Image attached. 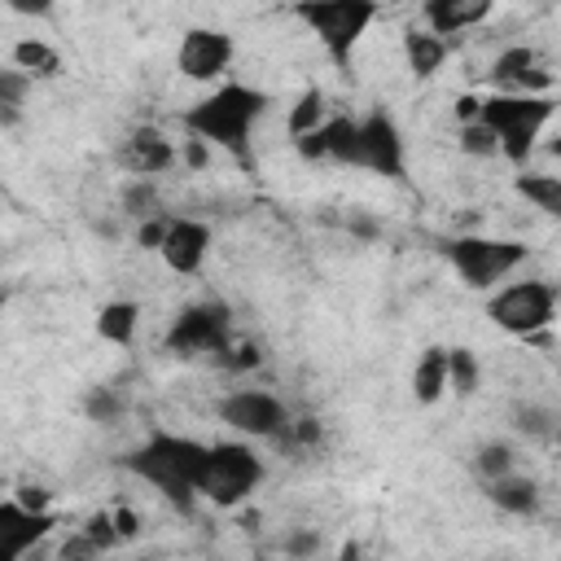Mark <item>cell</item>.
<instances>
[{
  "mask_svg": "<svg viewBox=\"0 0 561 561\" xmlns=\"http://www.w3.org/2000/svg\"><path fill=\"white\" fill-rule=\"evenodd\" d=\"M162 232H167V215H149V219H140V224H136V245L158 254V245H162Z\"/></svg>",
  "mask_w": 561,
  "mask_h": 561,
  "instance_id": "obj_34",
  "label": "cell"
},
{
  "mask_svg": "<svg viewBox=\"0 0 561 561\" xmlns=\"http://www.w3.org/2000/svg\"><path fill=\"white\" fill-rule=\"evenodd\" d=\"M316 548H320V535H316V530H294V535L285 539V552H289L294 561H307V557H316Z\"/></svg>",
  "mask_w": 561,
  "mask_h": 561,
  "instance_id": "obj_37",
  "label": "cell"
},
{
  "mask_svg": "<svg viewBox=\"0 0 561 561\" xmlns=\"http://www.w3.org/2000/svg\"><path fill=\"white\" fill-rule=\"evenodd\" d=\"M175 140H167V131L158 127H136L123 145H118V167L131 175V180H158L175 167Z\"/></svg>",
  "mask_w": 561,
  "mask_h": 561,
  "instance_id": "obj_15",
  "label": "cell"
},
{
  "mask_svg": "<svg viewBox=\"0 0 561 561\" xmlns=\"http://www.w3.org/2000/svg\"><path fill=\"white\" fill-rule=\"evenodd\" d=\"M175 158H180V162H188L193 171L210 167V149H206L202 140H193V136H188V140H175Z\"/></svg>",
  "mask_w": 561,
  "mask_h": 561,
  "instance_id": "obj_36",
  "label": "cell"
},
{
  "mask_svg": "<svg viewBox=\"0 0 561 561\" xmlns=\"http://www.w3.org/2000/svg\"><path fill=\"white\" fill-rule=\"evenodd\" d=\"M447 259L469 289H495L530 259V245L513 237H456L447 241Z\"/></svg>",
  "mask_w": 561,
  "mask_h": 561,
  "instance_id": "obj_8",
  "label": "cell"
},
{
  "mask_svg": "<svg viewBox=\"0 0 561 561\" xmlns=\"http://www.w3.org/2000/svg\"><path fill=\"white\" fill-rule=\"evenodd\" d=\"M329 118H333L329 96H324V88H316V83H311V88H302V92H298V101L289 105V118H285V123H289V136L298 140V136H307V131H320Z\"/></svg>",
  "mask_w": 561,
  "mask_h": 561,
  "instance_id": "obj_22",
  "label": "cell"
},
{
  "mask_svg": "<svg viewBox=\"0 0 561 561\" xmlns=\"http://www.w3.org/2000/svg\"><path fill=\"white\" fill-rule=\"evenodd\" d=\"M456 145H460V153H469V158H495V153H500L491 127H482V123H465Z\"/></svg>",
  "mask_w": 561,
  "mask_h": 561,
  "instance_id": "obj_31",
  "label": "cell"
},
{
  "mask_svg": "<svg viewBox=\"0 0 561 561\" xmlns=\"http://www.w3.org/2000/svg\"><path fill=\"white\" fill-rule=\"evenodd\" d=\"M210 224L206 219H193V215H167V232H162V245H158V259L175 272V276H197L206 254H210Z\"/></svg>",
  "mask_w": 561,
  "mask_h": 561,
  "instance_id": "obj_12",
  "label": "cell"
},
{
  "mask_svg": "<svg viewBox=\"0 0 561 561\" xmlns=\"http://www.w3.org/2000/svg\"><path fill=\"white\" fill-rule=\"evenodd\" d=\"M13 70H22L31 83L35 79H53V75H61V53L48 39L26 35V39L13 44Z\"/></svg>",
  "mask_w": 561,
  "mask_h": 561,
  "instance_id": "obj_20",
  "label": "cell"
},
{
  "mask_svg": "<svg viewBox=\"0 0 561 561\" xmlns=\"http://www.w3.org/2000/svg\"><path fill=\"white\" fill-rule=\"evenodd\" d=\"M232 373H254L259 364H263V346L259 342H228V351L219 355Z\"/></svg>",
  "mask_w": 561,
  "mask_h": 561,
  "instance_id": "obj_32",
  "label": "cell"
},
{
  "mask_svg": "<svg viewBox=\"0 0 561 561\" xmlns=\"http://www.w3.org/2000/svg\"><path fill=\"white\" fill-rule=\"evenodd\" d=\"M412 394L416 403H438L447 394V346H425L412 368Z\"/></svg>",
  "mask_w": 561,
  "mask_h": 561,
  "instance_id": "obj_19",
  "label": "cell"
},
{
  "mask_svg": "<svg viewBox=\"0 0 561 561\" xmlns=\"http://www.w3.org/2000/svg\"><path fill=\"white\" fill-rule=\"evenodd\" d=\"M478 105H482V96H460V101H456V118H460V127H465V123H478Z\"/></svg>",
  "mask_w": 561,
  "mask_h": 561,
  "instance_id": "obj_39",
  "label": "cell"
},
{
  "mask_svg": "<svg viewBox=\"0 0 561 561\" xmlns=\"http://www.w3.org/2000/svg\"><path fill=\"white\" fill-rule=\"evenodd\" d=\"M513 188H517L535 210L561 215V175H552V171H522V175L513 180Z\"/></svg>",
  "mask_w": 561,
  "mask_h": 561,
  "instance_id": "obj_24",
  "label": "cell"
},
{
  "mask_svg": "<svg viewBox=\"0 0 561 561\" xmlns=\"http://www.w3.org/2000/svg\"><path fill=\"white\" fill-rule=\"evenodd\" d=\"M0 311H4V289H0Z\"/></svg>",
  "mask_w": 561,
  "mask_h": 561,
  "instance_id": "obj_41",
  "label": "cell"
},
{
  "mask_svg": "<svg viewBox=\"0 0 561 561\" xmlns=\"http://www.w3.org/2000/svg\"><path fill=\"white\" fill-rule=\"evenodd\" d=\"M202 438L188 434H171V430H149L140 438V447L127 456V469L149 482L162 500H171L180 513H188L197 504V478H202V460H206Z\"/></svg>",
  "mask_w": 561,
  "mask_h": 561,
  "instance_id": "obj_2",
  "label": "cell"
},
{
  "mask_svg": "<svg viewBox=\"0 0 561 561\" xmlns=\"http://www.w3.org/2000/svg\"><path fill=\"white\" fill-rule=\"evenodd\" d=\"M219 421L241 434L245 443L250 438H280L289 430V408L280 403V394L272 390H254V386H241L232 394L219 399Z\"/></svg>",
  "mask_w": 561,
  "mask_h": 561,
  "instance_id": "obj_9",
  "label": "cell"
},
{
  "mask_svg": "<svg viewBox=\"0 0 561 561\" xmlns=\"http://www.w3.org/2000/svg\"><path fill=\"white\" fill-rule=\"evenodd\" d=\"M289 434H294L298 447H316L320 443V421L316 416H298V421H289Z\"/></svg>",
  "mask_w": 561,
  "mask_h": 561,
  "instance_id": "obj_38",
  "label": "cell"
},
{
  "mask_svg": "<svg viewBox=\"0 0 561 561\" xmlns=\"http://www.w3.org/2000/svg\"><path fill=\"white\" fill-rule=\"evenodd\" d=\"M513 425H517V434H526L535 443H552L557 438V408L552 403H522L513 412Z\"/></svg>",
  "mask_w": 561,
  "mask_h": 561,
  "instance_id": "obj_25",
  "label": "cell"
},
{
  "mask_svg": "<svg viewBox=\"0 0 561 561\" xmlns=\"http://www.w3.org/2000/svg\"><path fill=\"white\" fill-rule=\"evenodd\" d=\"M473 469H478V478L482 482H495V478H508V473H517V451L508 447V443H482L478 447V456H473Z\"/></svg>",
  "mask_w": 561,
  "mask_h": 561,
  "instance_id": "obj_27",
  "label": "cell"
},
{
  "mask_svg": "<svg viewBox=\"0 0 561 561\" xmlns=\"http://www.w3.org/2000/svg\"><path fill=\"white\" fill-rule=\"evenodd\" d=\"M123 215H131L136 224L149 219V215H162V210H158V188H153V180H131V184L123 188Z\"/></svg>",
  "mask_w": 561,
  "mask_h": 561,
  "instance_id": "obj_29",
  "label": "cell"
},
{
  "mask_svg": "<svg viewBox=\"0 0 561 561\" xmlns=\"http://www.w3.org/2000/svg\"><path fill=\"white\" fill-rule=\"evenodd\" d=\"M552 114H557L552 92H548V96L491 92V96H482V105H478V123L491 127L500 158H508V162L522 167V171H526V162H530V153H535V140H539L543 127L552 123Z\"/></svg>",
  "mask_w": 561,
  "mask_h": 561,
  "instance_id": "obj_4",
  "label": "cell"
},
{
  "mask_svg": "<svg viewBox=\"0 0 561 561\" xmlns=\"http://www.w3.org/2000/svg\"><path fill=\"white\" fill-rule=\"evenodd\" d=\"M486 500H491L500 513H508V517H535L539 504H543V491H539L535 478H526V473H508V478L486 482Z\"/></svg>",
  "mask_w": 561,
  "mask_h": 561,
  "instance_id": "obj_17",
  "label": "cell"
},
{
  "mask_svg": "<svg viewBox=\"0 0 561 561\" xmlns=\"http://www.w3.org/2000/svg\"><path fill=\"white\" fill-rule=\"evenodd\" d=\"M294 13L316 31L320 48L329 53V61L337 70L351 66L359 39L368 35V26L377 22V4L373 0H316V4H294Z\"/></svg>",
  "mask_w": 561,
  "mask_h": 561,
  "instance_id": "obj_6",
  "label": "cell"
},
{
  "mask_svg": "<svg viewBox=\"0 0 561 561\" xmlns=\"http://www.w3.org/2000/svg\"><path fill=\"white\" fill-rule=\"evenodd\" d=\"M491 13H495L491 0H425L421 4V22L438 39H451V35H465V31L482 26Z\"/></svg>",
  "mask_w": 561,
  "mask_h": 561,
  "instance_id": "obj_16",
  "label": "cell"
},
{
  "mask_svg": "<svg viewBox=\"0 0 561 561\" xmlns=\"http://www.w3.org/2000/svg\"><path fill=\"white\" fill-rule=\"evenodd\" d=\"M337 561H368V552H364L359 539H342L337 543Z\"/></svg>",
  "mask_w": 561,
  "mask_h": 561,
  "instance_id": "obj_40",
  "label": "cell"
},
{
  "mask_svg": "<svg viewBox=\"0 0 561 561\" xmlns=\"http://www.w3.org/2000/svg\"><path fill=\"white\" fill-rule=\"evenodd\" d=\"M228 342L232 337H228V307L224 302H197V307L180 311L171 333H167V351H175V355H202V351L224 355Z\"/></svg>",
  "mask_w": 561,
  "mask_h": 561,
  "instance_id": "obj_11",
  "label": "cell"
},
{
  "mask_svg": "<svg viewBox=\"0 0 561 561\" xmlns=\"http://www.w3.org/2000/svg\"><path fill=\"white\" fill-rule=\"evenodd\" d=\"M110 522H114V530H118V539H123V543L140 535V513H136V508H127V504H114V508H110Z\"/></svg>",
  "mask_w": 561,
  "mask_h": 561,
  "instance_id": "obj_35",
  "label": "cell"
},
{
  "mask_svg": "<svg viewBox=\"0 0 561 561\" xmlns=\"http://www.w3.org/2000/svg\"><path fill=\"white\" fill-rule=\"evenodd\" d=\"M482 381V368H478V355L469 346H447V390L456 394H473Z\"/></svg>",
  "mask_w": 561,
  "mask_h": 561,
  "instance_id": "obj_26",
  "label": "cell"
},
{
  "mask_svg": "<svg viewBox=\"0 0 561 561\" xmlns=\"http://www.w3.org/2000/svg\"><path fill=\"white\" fill-rule=\"evenodd\" d=\"M96 552H114L123 539H118V530H114V522H110V508H96L88 522H83V530H79Z\"/></svg>",
  "mask_w": 561,
  "mask_h": 561,
  "instance_id": "obj_30",
  "label": "cell"
},
{
  "mask_svg": "<svg viewBox=\"0 0 561 561\" xmlns=\"http://www.w3.org/2000/svg\"><path fill=\"white\" fill-rule=\"evenodd\" d=\"M495 561H504V557H495Z\"/></svg>",
  "mask_w": 561,
  "mask_h": 561,
  "instance_id": "obj_42",
  "label": "cell"
},
{
  "mask_svg": "<svg viewBox=\"0 0 561 561\" xmlns=\"http://www.w3.org/2000/svg\"><path fill=\"white\" fill-rule=\"evenodd\" d=\"M272 96L254 83H237V79H224L219 88H210L206 96H197L180 123L193 140H202L206 149H224L232 153L237 162H250V136L259 127V118L267 114Z\"/></svg>",
  "mask_w": 561,
  "mask_h": 561,
  "instance_id": "obj_1",
  "label": "cell"
},
{
  "mask_svg": "<svg viewBox=\"0 0 561 561\" xmlns=\"http://www.w3.org/2000/svg\"><path fill=\"white\" fill-rule=\"evenodd\" d=\"M83 412H88V421H96V425H114V421L123 416V394H118L114 386H92L88 399H83Z\"/></svg>",
  "mask_w": 561,
  "mask_h": 561,
  "instance_id": "obj_28",
  "label": "cell"
},
{
  "mask_svg": "<svg viewBox=\"0 0 561 561\" xmlns=\"http://www.w3.org/2000/svg\"><path fill=\"white\" fill-rule=\"evenodd\" d=\"M31 79L13 66H0V131L18 127L26 118V101H31Z\"/></svg>",
  "mask_w": 561,
  "mask_h": 561,
  "instance_id": "obj_23",
  "label": "cell"
},
{
  "mask_svg": "<svg viewBox=\"0 0 561 561\" xmlns=\"http://www.w3.org/2000/svg\"><path fill=\"white\" fill-rule=\"evenodd\" d=\"M263 478H267V465L245 438L210 443L202 460V478H197V504L237 508L263 486Z\"/></svg>",
  "mask_w": 561,
  "mask_h": 561,
  "instance_id": "obj_5",
  "label": "cell"
},
{
  "mask_svg": "<svg viewBox=\"0 0 561 561\" xmlns=\"http://www.w3.org/2000/svg\"><path fill=\"white\" fill-rule=\"evenodd\" d=\"M136 324H140V307L131 298H114V302H105L96 311V337H105L114 346H131Z\"/></svg>",
  "mask_w": 561,
  "mask_h": 561,
  "instance_id": "obj_21",
  "label": "cell"
},
{
  "mask_svg": "<svg viewBox=\"0 0 561 561\" xmlns=\"http://www.w3.org/2000/svg\"><path fill=\"white\" fill-rule=\"evenodd\" d=\"M491 83L504 92H522V96H548L552 92V75L539 66V53L530 44L500 48L491 61Z\"/></svg>",
  "mask_w": 561,
  "mask_h": 561,
  "instance_id": "obj_14",
  "label": "cell"
},
{
  "mask_svg": "<svg viewBox=\"0 0 561 561\" xmlns=\"http://www.w3.org/2000/svg\"><path fill=\"white\" fill-rule=\"evenodd\" d=\"M232 57H237V44L228 31L219 26H193L180 35V48H175V70L188 79V83H210L219 88L232 70Z\"/></svg>",
  "mask_w": 561,
  "mask_h": 561,
  "instance_id": "obj_10",
  "label": "cell"
},
{
  "mask_svg": "<svg viewBox=\"0 0 561 561\" xmlns=\"http://www.w3.org/2000/svg\"><path fill=\"white\" fill-rule=\"evenodd\" d=\"M57 526V513L22 508L18 500H0V561H26Z\"/></svg>",
  "mask_w": 561,
  "mask_h": 561,
  "instance_id": "obj_13",
  "label": "cell"
},
{
  "mask_svg": "<svg viewBox=\"0 0 561 561\" xmlns=\"http://www.w3.org/2000/svg\"><path fill=\"white\" fill-rule=\"evenodd\" d=\"M294 153H298L302 162H329V131L320 127V131L298 136V140H294Z\"/></svg>",
  "mask_w": 561,
  "mask_h": 561,
  "instance_id": "obj_33",
  "label": "cell"
},
{
  "mask_svg": "<svg viewBox=\"0 0 561 561\" xmlns=\"http://www.w3.org/2000/svg\"><path fill=\"white\" fill-rule=\"evenodd\" d=\"M447 53H451V44L438 39V35H430L425 26L403 31V61H408V70H412L416 79H434V75L447 66Z\"/></svg>",
  "mask_w": 561,
  "mask_h": 561,
  "instance_id": "obj_18",
  "label": "cell"
},
{
  "mask_svg": "<svg viewBox=\"0 0 561 561\" xmlns=\"http://www.w3.org/2000/svg\"><path fill=\"white\" fill-rule=\"evenodd\" d=\"M329 131V162L342 167H364L377 171L386 180H403L408 171V149H403V131L386 110H368V114H333L324 123Z\"/></svg>",
  "mask_w": 561,
  "mask_h": 561,
  "instance_id": "obj_3",
  "label": "cell"
},
{
  "mask_svg": "<svg viewBox=\"0 0 561 561\" xmlns=\"http://www.w3.org/2000/svg\"><path fill=\"white\" fill-rule=\"evenodd\" d=\"M486 316L495 329L513 337H539L557 320V285L552 280H508L486 298Z\"/></svg>",
  "mask_w": 561,
  "mask_h": 561,
  "instance_id": "obj_7",
  "label": "cell"
}]
</instances>
